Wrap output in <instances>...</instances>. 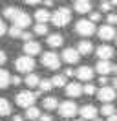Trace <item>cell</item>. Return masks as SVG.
Wrapping results in <instances>:
<instances>
[{
    "instance_id": "obj_1",
    "label": "cell",
    "mask_w": 117,
    "mask_h": 121,
    "mask_svg": "<svg viewBox=\"0 0 117 121\" xmlns=\"http://www.w3.org/2000/svg\"><path fill=\"white\" fill-rule=\"evenodd\" d=\"M50 20L55 24L57 28H62L66 24H70V20H71V11L68 8H58V9H55V13L51 15Z\"/></svg>"
},
{
    "instance_id": "obj_2",
    "label": "cell",
    "mask_w": 117,
    "mask_h": 121,
    "mask_svg": "<svg viewBox=\"0 0 117 121\" xmlns=\"http://www.w3.org/2000/svg\"><path fill=\"white\" fill-rule=\"evenodd\" d=\"M15 101H17V105L22 106V108H29V106L35 105L37 95L29 90H24V92H18V94L15 95Z\"/></svg>"
},
{
    "instance_id": "obj_3",
    "label": "cell",
    "mask_w": 117,
    "mask_h": 121,
    "mask_svg": "<svg viewBox=\"0 0 117 121\" xmlns=\"http://www.w3.org/2000/svg\"><path fill=\"white\" fill-rule=\"evenodd\" d=\"M15 68H17V72H20V73H31V70L35 68V60H33V57L22 55V57H18V59L15 60Z\"/></svg>"
},
{
    "instance_id": "obj_4",
    "label": "cell",
    "mask_w": 117,
    "mask_h": 121,
    "mask_svg": "<svg viewBox=\"0 0 117 121\" xmlns=\"http://www.w3.org/2000/svg\"><path fill=\"white\" fill-rule=\"evenodd\" d=\"M75 31H77L79 35H82V37H90V35L95 33V24H92L90 20H86V18H80L79 22L75 24Z\"/></svg>"
},
{
    "instance_id": "obj_5",
    "label": "cell",
    "mask_w": 117,
    "mask_h": 121,
    "mask_svg": "<svg viewBox=\"0 0 117 121\" xmlns=\"http://www.w3.org/2000/svg\"><path fill=\"white\" fill-rule=\"evenodd\" d=\"M42 64L48 70H57V68H60V59H58L57 53L46 52V53H42Z\"/></svg>"
},
{
    "instance_id": "obj_6",
    "label": "cell",
    "mask_w": 117,
    "mask_h": 121,
    "mask_svg": "<svg viewBox=\"0 0 117 121\" xmlns=\"http://www.w3.org/2000/svg\"><path fill=\"white\" fill-rule=\"evenodd\" d=\"M95 94H97V99L102 101L104 105H108V103H112L115 99V90L112 86H101V90H97Z\"/></svg>"
},
{
    "instance_id": "obj_7",
    "label": "cell",
    "mask_w": 117,
    "mask_h": 121,
    "mask_svg": "<svg viewBox=\"0 0 117 121\" xmlns=\"http://www.w3.org/2000/svg\"><path fill=\"white\" fill-rule=\"evenodd\" d=\"M77 112H79V108H77V105L73 101H64V103L58 105V114L62 117H73Z\"/></svg>"
},
{
    "instance_id": "obj_8",
    "label": "cell",
    "mask_w": 117,
    "mask_h": 121,
    "mask_svg": "<svg viewBox=\"0 0 117 121\" xmlns=\"http://www.w3.org/2000/svg\"><path fill=\"white\" fill-rule=\"evenodd\" d=\"M29 24H31V17H29L26 11H18V13H17V17L13 18V26H15V28H18V30L28 28Z\"/></svg>"
},
{
    "instance_id": "obj_9",
    "label": "cell",
    "mask_w": 117,
    "mask_h": 121,
    "mask_svg": "<svg viewBox=\"0 0 117 121\" xmlns=\"http://www.w3.org/2000/svg\"><path fill=\"white\" fill-rule=\"evenodd\" d=\"M80 112V117H82V121H86V119H90V121H93L95 117H97V108H95L93 105H84L82 108L79 110Z\"/></svg>"
},
{
    "instance_id": "obj_10",
    "label": "cell",
    "mask_w": 117,
    "mask_h": 121,
    "mask_svg": "<svg viewBox=\"0 0 117 121\" xmlns=\"http://www.w3.org/2000/svg\"><path fill=\"white\" fill-rule=\"evenodd\" d=\"M99 37H101V40H113L115 39V30H113V26H101L99 28Z\"/></svg>"
},
{
    "instance_id": "obj_11",
    "label": "cell",
    "mask_w": 117,
    "mask_h": 121,
    "mask_svg": "<svg viewBox=\"0 0 117 121\" xmlns=\"http://www.w3.org/2000/svg\"><path fill=\"white\" fill-rule=\"evenodd\" d=\"M62 59H64L68 64H75V62H79L80 55L77 53L75 48H66L64 52H62Z\"/></svg>"
},
{
    "instance_id": "obj_12",
    "label": "cell",
    "mask_w": 117,
    "mask_h": 121,
    "mask_svg": "<svg viewBox=\"0 0 117 121\" xmlns=\"http://www.w3.org/2000/svg\"><path fill=\"white\" fill-rule=\"evenodd\" d=\"M40 50H42V46L37 40H29V42L24 44V53H28V57H33L37 53H40Z\"/></svg>"
},
{
    "instance_id": "obj_13",
    "label": "cell",
    "mask_w": 117,
    "mask_h": 121,
    "mask_svg": "<svg viewBox=\"0 0 117 121\" xmlns=\"http://www.w3.org/2000/svg\"><path fill=\"white\" fill-rule=\"evenodd\" d=\"M97 55H99V60H110L113 57V48L108 44H102L97 48Z\"/></svg>"
},
{
    "instance_id": "obj_14",
    "label": "cell",
    "mask_w": 117,
    "mask_h": 121,
    "mask_svg": "<svg viewBox=\"0 0 117 121\" xmlns=\"http://www.w3.org/2000/svg\"><path fill=\"white\" fill-rule=\"evenodd\" d=\"M75 75L79 77L80 81H92V79H93V68H90V66H80V68L75 72Z\"/></svg>"
},
{
    "instance_id": "obj_15",
    "label": "cell",
    "mask_w": 117,
    "mask_h": 121,
    "mask_svg": "<svg viewBox=\"0 0 117 121\" xmlns=\"http://www.w3.org/2000/svg\"><path fill=\"white\" fill-rule=\"evenodd\" d=\"M112 68H113V64L110 62V60H99L97 64H95V70L101 73V77H106L112 72Z\"/></svg>"
},
{
    "instance_id": "obj_16",
    "label": "cell",
    "mask_w": 117,
    "mask_h": 121,
    "mask_svg": "<svg viewBox=\"0 0 117 121\" xmlns=\"http://www.w3.org/2000/svg\"><path fill=\"white\" fill-rule=\"evenodd\" d=\"M80 94H82V86H80V83L66 84V95H68V97H79Z\"/></svg>"
},
{
    "instance_id": "obj_17",
    "label": "cell",
    "mask_w": 117,
    "mask_h": 121,
    "mask_svg": "<svg viewBox=\"0 0 117 121\" xmlns=\"http://www.w3.org/2000/svg\"><path fill=\"white\" fill-rule=\"evenodd\" d=\"M73 9L80 13V15H84V13H90L92 11V2H88V0H77L75 4H73Z\"/></svg>"
},
{
    "instance_id": "obj_18",
    "label": "cell",
    "mask_w": 117,
    "mask_h": 121,
    "mask_svg": "<svg viewBox=\"0 0 117 121\" xmlns=\"http://www.w3.org/2000/svg\"><path fill=\"white\" fill-rule=\"evenodd\" d=\"M92 52H93V44L90 40H80L79 42V46H77V53L79 55H90Z\"/></svg>"
},
{
    "instance_id": "obj_19",
    "label": "cell",
    "mask_w": 117,
    "mask_h": 121,
    "mask_svg": "<svg viewBox=\"0 0 117 121\" xmlns=\"http://www.w3.org/2000/svg\"><path fill=\"white\" fill-rule=\"evenodd\" d=\"M50 18H51V13L48 11V9H37V11H35V20H37V24H46Z\"/></svg>"
},
{
    "instance_id": "obj_20",
    "label": "cell",
    "mask_w": 117,
    "mask_h": 121,
    "mask_svg": "<svg viewBox=\"0 0 117 121\" xmlns=\"http://www.w3.org/2000/svg\"><path fill=\"white\" fill-rule=\"evenodd\" d=\"M46 42H48L51 48H58V46H62V42H64V37H62L60 33H51L50 37L46 39Z\"/></svg>"
},
{
    "instance_id": "obj_21",
    "label": "cell",
    "mask_w": 117,
    "mask_h": 121,
    "mask_svg": "<svg viewBox=\"0 0 117 121\" xmlns=\"http://www.w3.org/2000/svg\"><path fill=\"white\" fill-rule=\"evenodd\" d=\"M11 112H13V108H11V103H9L7 99L0 97V116H9Z\"/></svg>"
},
{
    "instance_id": "obj_22",
    "label": "cell",
    "mask_w": 117,
    "mask_h": 121,
    "mask_svg": "<svg viewBox=\"0 0 117 121\" xmlns=\"http://www.w3.org/2000/svg\"><path fill=\"white\" fill-rule=\"evenodd\" d=\"M44 108L46 110H55V108H58V101H57V97H44Z\"/></svg>"
},
{
    "instance_id": "obj_23",
    "label": "cell",
    "mask_w": 117,
    "mask_h": 121,
    "mask_svg": "<svg viewBox=\"0 0 117 121\" xmlns=\"http://www.w3.org/2000/svg\"><path fill=\"white\" fill-rule=\"evenodd\" d=\"M24 83L28 84L29 88H35V86H38V83H40V77L37 75V73H28V77H26Z\"/></svg>"
},
{
    "instance_id": "obj_24",
    "label": "cell",
    "mask_w": 117,
    "mask_h": 121,
    "mask_svg": "<svg viewBox=\"0 0 117 121\" xmlns=\"http://www.w3.org/2000/svg\"><path fill=\"white\" fill-rule=\"evenodd\" d=\"M9 83H11V75L7 73L6 70L0 68V90H2V88H7Z\"/></svg>"
},
{
    "instance_id": "obj_25",
    "label": "cell",
    "mask_w": 117,
    "mask_h": 121,
    "mask_svg": "<svg viewBox=\"0 0 117 121\" xmlns=\"http://www.w3.org/2000/svg\"><path fill=\"white\" fill-rule=\"evenodd\" d=\"M40 116H42V112H40V110H38L37 106H29V108H28V112H26V117H28V119H33V121L38 119Z\"/></svg>"
},
{
    "instance_id": "obj_26",
    "label": "cell",
    "mask_w": 117,
    "mask_h": 121,
    "mask_svg": "<svg viewBox=\"0 0 117 121\" xmlns=\"http://www.w3.org/2000/svg\"><path fill=\"white\" fill-rule=\"evenodd\" d=\"M18 11H20V9L13 8V6H7V8H4V11H2V13H4V17H6V18H11V20H13Z\"/></svg>"
},
{
    "instance_id": "obj_27",
    "label": "cell",
    "mask_w": 117,
    "mask_h": 121,
    "mask_svg": "<svg viewBox=\"0 0 117 121\" xmlns=\"http://www.w3.org/2000/svg\"><path fill=\"white\" fill-rule=\"evenodd\" d=\"M101 114H102V116H106V117H110V116H113V114H115V108H113V105H112V103H108V105H102Z\"/></svg>"
},
{
    "instance_id": "obj_28",
    "label": "cell",
    "mask_w": 117,
    "mask_h": 121,
    "mask_svg": "<svg viewBox=\"0 0 117 121\" xmlns=\"http://www.w3.org/2000/svg\"><path fill=\"white\" fill-rule=\"evenodd\" d=\"M38 88H40V92H50L51 88H53V84H51L50 79H40V83H38Z\"/></svg>"
},
{
    "instance_id": "obj_29",
    "label": "cell",
    "mask_w": 117,
    "mask_h": 121,
    "mask_svg": "<svg viewBox=\"0 0 117 121\" xmlns=\"http://www.w3.org/2000/svg\"><path fill=\"white\" fill-rule=\"evenodd\" d=\"M50 81H51L53 86H58V88H60V86H66V77L64 75H55L53 79H50Z\"/></svg>"
},
{
    "instance_id": "obj_30",
    "label": "cell",
    "mask_w": 117,
    "mask_h": 121,
    "mask_svg": "<svg viewBox=\"0 0 117 121\" xmlns=\"http://www.w3.org/2000/svg\"><path fill=\"white\" fill-rule=\"evenodd\" d=\"M35 35H46L48 33V26L46 24H35Z\"/></svg>"
},
{
    "instance_id": "obj_31",
    "label": "cell",
    "mask_w": 117,
    "mask_h": 121,
    "mask_svg": "<svg viewBox=\"0 0 117 121\" xmlns=\"http://www.w3.org/2000/svg\"><path fill=\"white\" fill-rule=\"evenodd\" d=\"M82 92H84L86 95H93V94H95V92H97V90H95V86H93V84H92V83H88L86 86L82 88Z\"/></svg>"
},
{
    "instance_id": "obj_32",
    "label": "cell",
    "mask_w": 117,
    "mask_h": 121,
    "mask_svg": "<svg viewBox=\"0 0 117 121\" xmlns=\"http://www.w3.org/2000/svg\"><path fill=\"white\" fill-rule=\"evenodd\" d=\"M7 33H9V35H11V37L13 39H20V35H22V30H18V28H9V31H7Z\"/></svg>"
},
{
    "instance_id": "obj_33",
    "label": "cell",
    "mask_w": 117,
    "mask_h": 121,
    "mask_svg": "<svg viewBox=\"0 0 117 121\" xmlns=\"http://www.w3.org/2000/svg\"><path fill=\"white\" fill-rule=\"evenodd\" d=\"M99 20H101V13H92V15H90V22L92 24H95V22H99Z\"/></svg>"
},
{
    "instance_id": "obj_34",
    "label": "cell",
    "mask_w": 117,
    "mask_h": 121,
    "mask_svg": "<svg viewBox=\"0 0 117 121\" xmlns=\"http://www.w3.org/2000/svg\"><path fill=\"white\" fill-rule=\"evenodd\" d=\"M31 37H33V35H31L29 31H22V35H20V39L24 40V42H29V40H31Z\"/></svg>"
},
{
    "instance_id": "obj_35",
    "label": "cell",
    "mask_w": 117,
    "mask_h": 121,
    "mask_svg": "<svg viewBox=\"0 0 117 121\" xmlns=\"http://www.w3.org/2000/svg\"><path fill=\"white\" fill-rule=\"evenodd\" d=\"M112 24H117V15L115 13H110L108 15V26H112Z\"/></svg>"
},
{
    "instance_id": "obj_36",
    "label": "cell",
    "mask_w": 117,
    "mask_h": 121,
    "mask_svg": "<svg viewBox=\"0 0 117 121\" xmlns=\"http://www.w3.org/2000/svg\"><path fill=\"white\" fill-rule=\"evenodd\" d=\"M112 8H113L112 2H101V9H102V11H110Z\"/></svg>"
},
{
    "instance_id": "obj_37",
    "label": "cell",
    "mask_w": 117,
    "mask_h": 121,
    "mask_svg": "<svg viewBox=\"0 0 117 121\" xmlns=\"http://www.w3.org/2000/svg\"><path fill=\"white\" fill-rule=\"evenodd\" d=\"M11 84H15V86H18V84H22V79H20L18 75L11 77Z\"/></svg>"
},
{
    "instance_id": "obj_38",
    "label": "cell",
    "mask_w": 117,
    "mask_h": 121,
    "mask_svg": "<svg viewBox=\"0 0 117 121\" xmlns=\"http://www.w3.org/2000/svg\"><path fill=\"white\" fill-rule=\"evenodd\" d=\"M7 31V28H6V24H4V20H2V18H0V37H2V35H4V33H6Z\"/></svg>"
},
{
    "instance_id": "obj_39",
    "label": "cell",
    "mask_w": 117,
    "mask_h": 121,
    "mask_svg": "<svg viewBox=\"0 0 117 121\" xmlns=\"http://www.w3.org/2000/svg\"><path fill=\"white\" fill-rule=\"evenodd\" d=\"M40 121H53V117L50 114H44V116H40Z\"/></svg>"
},
{
    "instance_id": "obj_40",
    "label": "cell",
    "mask_w": 117,
    "mask_h": 121,
    "mask_svg": "<svg viewBox=\"0 0 117 121\" xmlns=\"http://www.w3.org/2000/svg\"><path fill=\"white\" fill-rule=\"evenodd\" d=\"M4 62H6V53H4L2 50H0V66H2Z\"/></svg>"
},
{
    "instance_id": "obj_41",
    "label": "cell",
    "mask_w": 117,
    "mask_h": 121,
    "mask_svg": "<svg viewBox=\"0 0 117 121\" xmlns=\"http://www.w3.org/2000/svg\"><path fill=\"white\" fill-rule=\"evenodd\" d=\"M99 83H101V86H106V83H108V77H99Z\"/></svg>"
},
{
    "instance_id": "obj_42",
    "label": "cell",
    "mask_w": 117,
    "mask_h": 121,
    "mask_svg": "<svg viewBox=\"0 0 117 121\" xmlns=\"http://www.w3.org/2000/svg\"><path fill=\"white\" fill-rule=\"evenodd\" d=\"M110 83H112V88H113V90H115V88H117V77H113V79H112V81H110Z\"/></svg>"
},
{
    "instance_id": "obj_43",
    "label": "cell",
    "mask_w": 117,
    "mask_h": 121,
    "mask_svg": "<svg viewBox=\"0 0 117 121\" xmlns=\"http://www.w3.org/2000/svg\"><path fill=\"white\" fill-rule=\"evenodd\" d=\"M73 73H75V72H73L71 68H66V75H73ZM66 75H64V77H66Z\"/></svg>"
},
{
    "instance_id": "obj_44",
    "label": "cell",
    "mask_w": 117,
    "mask_h": 121,
    "mask_svg": "<svg viewBox=\"0 0 117 121\" xmlns=\"http://www.w3.org/2000/svg\"><path fill=\"white\" fill-rule=\"evenodd\" d=\"M108 121H117V114H113V116H110Z\"/></svg>"
},
{
    "instance_id": "obj_45",
    "label": "cell",
    "mask_w": 117,
    "mask_h": 121,
    "mask_svg": "<svg viewBox=\"0 0 117 121\" xmlns=\"http://www.w3.org/2000/svg\"><path fill=\"white\" fill-rule=\"evenodd\" d=\"M13 121H22V116H15V119Z\"/></svg>"
},
{
    "instance_id": "obj_46",
    "label": "cell",
    "mask_w": 117,
    "mask_h": 121,
    "mask_svg": "<svg viewBox=\"0 0 117 121\" xmlns=\"http://www.w3.org/2000/svg\"><path fill=\"white\" fill-rule=\"evenodd\" d=\"M112 72H115V73H117V66H113V68H112Z\"/></svg>"
},
{
    "instance_id": "obj_47",
    "label": "cell",
    "mask_w": 117,
    "mask_h": 121,
    "mask_svg": "<svg viewBox=\"0 0 117 121\" xmlns=\"http://www.w3.org/2000/svg\"><path fill=\"white\" fill-rule=\"evenodd\" d=\"M93 121H102V119H99V117H95V119H93Z\"/></svg>"
},
{
    "instance_id": "obj_48",
    "label": "cell",
    "mask_w": 117,
    "mask_h": 121,
    "mask_svg": "<svg viewBox=\"0 0 117 121\" xmlns=\"http://www.w3.org/2000/svg\"><path fill=\"white\" fill-rule=\"evenodd\" d=\"M77 121H82V119H77Z\"/></svg>"
},
{
    "instance_id": "obj_49",
    "label": "cell",
    "mask_w": 117,
    "mask_h": 121,
    "mask_svg": "<svg viewBox=\"0 0 117 121\" xmlns=\"http://www.w3.org/2000/svg\"><path fill=\"white\" fill-rule=\"evenodd\" d=\"M115 42H117V39H115Z\"/></svg>"
}]
</instances>
